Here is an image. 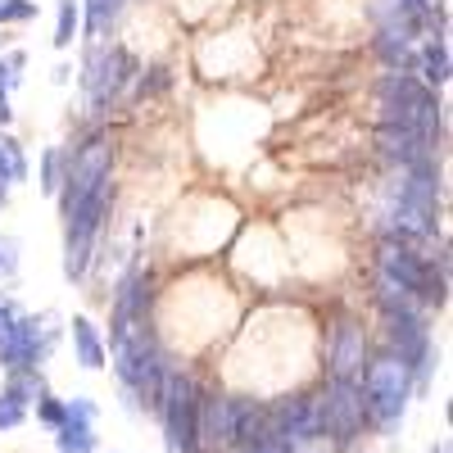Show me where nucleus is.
<instances>
[{
  "mask_svg": "<svg viewBox=\"0 0 453 453\" xmlns=\"http://www.w3.org/2000/svg\"><path fill=\"white\" fill-rule=\"evenodd\" d=\"M119 5H123V0H87V27H91V36H100L109 27V19L119 14Z\"/></svg>",
  "mask_w": 453,
  "mask_h": 453,
  "instance_id": "obj_14",
  "label": "nucleus"
},
{
  "mask_svg": "<svg viewBox=\"0 0 453 453\" xmlns=\"http://www.w3.org/2000/svg\"><path fill=\"white\" fill-rule=\"evenodd\" d=\"M32 14H36L32 0H0V23H23Z\"/></svg>",
  "mask_w": 453,
  "mask_h": 453,
  "instance_id": "obj_17",
  "label": "nucleus"
},
{
  "mask_svg": "<svg viewBox=\"0 0 453 453\" xmlns=\"http://www.w3.org/2000/svg\"><path fill=\"white\" fill-rule=\"evenodd\" d=\"M381 150H386L390 159H399L403 168L431 164V136L408 132V127H381Z\"/></svg>",
  "mask_w": 453,
  "mask_h": 453,
  "instance_id": "obj_10",
  "label": "nucleus"
},
{
  "mask_svg": "<svg viewBox=\"0 0 453 453\" xmlns=\"http://www.w3.org/2000/svg\"><path fill=\"white\" fill-rule=\"evenodd\" d=\"M408 5H412V10H422V14H426V10L435 5V0H408Z\"/></svg>",
  "mask_w": 453,
  "mask_h": 453,
  "instance_id": "obj_23",
  "label": "nucleus"
},
{
  "mask_svg": "<svg viewBox=\"0 0 453 453\" xmlns=\"http://www.w3.org/2000/svg\"><path fill=\"white\" fill-rule=\"evenodd\" d=\"M390 340L399 345V363H403V367H412L418 358H426V349H431V340H426V326H422V318H412L408 309L390 313Z\"/></svg>",
  "mask_w": 453,
  "mask_h": 453,
  "instance_id": "obj_9",
  "label": "nucleus"
},
{
  "mask_svg": "<svg viewBox=\"0 0 453 453\" xmlns=\"http://www.w3.org/2000/svg\"><path fill=\"white\" fill-rule=\"evenodd\" d=\"M422 68H426V82H444L449 78V50L444 46H431L422 55Z\"/></svg>",
  "mask_w": 453,
  "mask_h": 453,
  "instance_id": "obj_16",
  "label": "nucleus"
},
{
  "mask_svg": "<svg viewBox=\"0 0 453 453\" xmlns=\"http://www.w3.org/2000/svg\"><path fill=\"white\" fill-rule=\"evenodd\" d=\"M381 268H386V281H395L399 290H412V295H422V299H440V277L426 268V263L418 254H408L403 245H386L381 250Z\"/></svg>",
  "mask_w": 453,
  "mask_h": 453,
  "instance_id": "obj_5",
  "label": "nucleus"
},
{
  "mask_svg": "<svg viewBox=\"0 0 453 453\" xmlns=\"http://www.w3.org/2000/svg\"><path fill=\"white\" fill-rule=\"evenodd\" d=\"M196 386L191 376L173 372L164 381V422H168V453H196Z\"/></svg>",
  "mask_w": 453,
  "mask_h": 453,
  "instance_id": "obj_2",
  "label": "nucleus"
},
{
  "mask_svg": "<svg viewBox=\"0 0 453 453\" xmlns=\"http://www.w3.org/2000/svg\"><path fill=\"white\" fill-rule=\"evenodd\" d=\"M376 96H381L386 104V127H408V132H422V136H435L440 127V104L435 96L422 87V82H412L408 73H390V78L376 87Z\"/></svg>",
  "mask_w": 453,
  "mask_h": 453,
  "instance_id": "obj_1",
  "label": "nucleus"
},
{
  "mask_svg": "<svg viewBox=\"0 0 453 453\" xmlns=\"http://www.w3.org/2000/svg\"><path fill=\"white\" fill-rule=\"evenodd\" d=\"M73 32H78V0H64L59 5V27H55V46H68Z\"/></svg>",
  "mask_w": 453,
  "mask_h": 453,
  "instance_id": "obj_15",
  "label": "nucleus"
},
{
  "mask_svg": "<svg viewBox=\"0 0 453 453\" xmlns=\"http://www.w3.org/2000/svg\"><path fill=\"white\" fill-rule=\"evenodd\" d=\"M358 422H363V395L354 390V381H335L331 395L313 408V426H318V431L349 435Z\"/></svg>",
  "mask_w": 453,
  "mask_h": 453,
  "instance_id": "obj_6",
  "label": "nucleus"
},
{
  "mask_svg": "<svg viewBox=\"0 0 453 453\" xmlns=\"http://www.w3.org/2000/svg\"><path fill=\"white\" fill-rule=\"evenodd\" d=\"M0 123H10V96H5V87H0Z\"/></svg>",
  "mask_w": 453,
  "mask_h": 453,
  "instance_id": "obj_22",
  "label": "nucleus"
},
{
  "mask_svg": "<svg viewBox=\"0 0 453 453\" xmlns=\"http://www.w3.org/2000/svg\"><path fill=\"white\" fill-rule=\"evenodd\" d=\"M46 191H55V186H59V155H55V150H50V155H46Z\"/></svg>",
  "mask_w": 453,
  "mask_h": 453,
  "instance_id": "obj_20",
  "label": "nucleus"
},
{
  "mask_svg": "<svg viewBox=\"0 0 453 453\" xmlns=\"http://www.w3.org/2000/svg\"><path fill=\"white\" fill-rule=\"evenodd\" d=\"M19 422H23V399L0 395V431H5V426H19Z\"/></svg>",
  "mask_w": 453,
  "mask_h": 453,
  "instance_id": "obj_18",
  "label": "nucleus"
},
{
  "mask_svg": "<svg viewBox=\"0 0 453 453\" xmlns=\"http://www.w3.org/2000/svg\"><path fill=\"white\" fill-rule=\"evenodd\" d=\"M14 322H19V313H14V304H10V299H5V295H0V335H5V331H10Z\"/></svg>",
  "mask_w": 453,
  "mask_h": 453,
  "instance_id": "obj_21",
  "label": "nucleus"
},
{
  "mask_svg": "<svg viewBox=\"0 0 453 453\" xmlns=\"http://www.w3.org/2000/svg\"><path fill=\"white\" fill-rule=\"evenodd\" d=\"M403 399H408V367L399 358H376L367 367V399H363V408H372L376 418L390 426L403 412Z\"/></svg>",
  "mask_w": 453,
  "mask_h": 453,
  "instance_id": "obj_3",
  "label": "nucleus"
},
{
  "mask_svg": "<svg viewBox=\"0 0 453 453\" xmlns=\"http://www.w3.org/2000/svg\"><path fill=\"white\" fill-rule=\"evenodd\" d=\"M73 340H78V358H82L87 367H100V363H104L100 335H96V326H91L87 318H73Z\"/></svg>",
  "mask_w": 453,
  "mask_h": 453,
  "instance_id": "obj_12",
  "label": "nucleus"
},
{
  "mask_svg": "<svg viewBox=\"0 0 453 453\" xmlns=\"http://www.w3.org/2000/svg\"><path fill=\"white\" fill-rule=\"evenodd\" d=\"M123 68H127L123 50H96V59L87 64V96H91L96 104H104L113 91H119Z\"/></svg>",
  "mask_w": 453,
  "mask_h": 453,
  "instance_id": "obj_8",
  "label": "nucleus"
},
{
  "mask_svg": "<svg viewBox=\"0 0 453 453\" xmlns=\"http://www.w3.org/2000/svg\"><path fill=\"white\" fill-rule=\"evenodd\" d=\"M23 173H27V164L19 155V145L10 136H0V181H23Z\"/></svg>",
  "mask_w": 453,
  "mask_h": 453,
  "instance_id": "obj_13",
  "label": "nucleus"
},
{
  "mask_svg": "<svg viewBox=\"0 0 453 453\" xmlns=\"http://www.w3.org/2000/svg\"><path fill=\"white\" fill-rule=\"evenodd\" d=\"M104 181H109V145H104V141H87V145L78 150V159H73V168H68L64 213H73L82 200H91Z\"/></svg>",
  "mask_w": 453,
  "mask_h": 453,
  "instance_id": "obj_4",
  "label": "nucleus"
},
{
  "mask_svg": "<svg viewBox=\"0 0 453 453\" xmlns=\"http://www.w3.org/2000/svg\"><path fill=\"white\" fill-rule=\"evenodd\" d=\"M19 268V241L14 236H0V277H10Z\"/></svg>",
  "mask_w": 453,
  "mask_h": 453,
  "instance_id": "obj_19",
  "label": "nucleus"
},
{
  "mask_svg": "<svg viewBox=\"0 0 453 453\" xmlns=\"http://www.w3.org/2000/svg\"><path fill=\"white\" fill-rule=\"evenodd\" d=\"M363 363H367V340L354 322H340L335 331V349H331V372L335 381H354V376H363Z\"/></svg>",
  "mask_w": 453,
  "mask_h": 453,
  "instance_id": "obj_7",
  "label": "nucleus"
},
{
  "mask_svg": "<svg viewBox=\"0 0 453 453\" xmlns=\"http://www.w3.org/2000/svg\"><path fill=\"white\" fill-rule=\"evenodd\" d=\"M236 408L241 403H232V399H204V408L196 412V435H204L209 444H226V440H232V431H236Z\"/></svg>",
  "mask_w": 453,
  "mask_h": 453,
  "instance_id": "obj_11",
  "label": "nucleus"
}]
</instances>
